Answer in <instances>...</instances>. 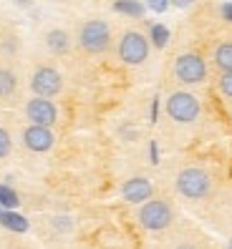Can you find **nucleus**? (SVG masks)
Returning a JSON list of instances; mask_svg holds the SVG:
<instances>
[{
    "instance_id": "1",
    "label": "nucleus",
    "mask_w": 232,
    "mask_h": 249,
    "mask_svg": "<svg viewBox=\"0 0 232 249\" xmlns=\"http://www.w3.org/2000/svg\"><path fill=\"white\" fill-rule=\"evenodd\" d=\"M78 46L86 53H104L111 46V25L101 18H91L78 28Z\"/></svg>"
},
{
    "instance_id": "2",
    "label": "nucleus",
    "mask_w": 232,
    "mask_h": 249,
    "mask_svg": "<svg viewBox=\"0 0 232 249\" xmlns=\"http://www.w3.org/2000/svg\"><path fill=\"white\" fill-rule=\"evenodd\" d=\"M212 189V179L205 169L187 166L177 174V192L187 199H205Z\"/></svg>"
},
{
    "instance_id": "3",
    "label": "nucleus",
    "mask_w": 232,
    "mask_h": 249,
    "mask_svg": "<svg viewBox=\"0 0 232 249\" xmlns=\"http://www.w3.org/2000/svg\"><path fill=\"white\" fill-rule=\"evenodd\" d=\"M172 219H174V209L164 199H149L147 204H141V209H139V224L149 231L167 229L172 224Z\"/></svg>"
},
{
    "instance_id": "4",
    "label": "nucleus",
    "mask_w": 232,
    "mask_h": 249,
    "mask_svg": "<svg viewBox=\"0 0 232 249\" xmlns=\"http://www.w3.org/2000/svg\"><path fill=\"white\" fill-rule=\"evenodd\" d=\"M199 111H202V106H199V98L194 93L177 91L167 98V113L177 124H192L199 116Z\"/></svg>"
},
{
    "instance_id": "5",
    "label": "nucleus",
    "mask_w": 232,
    "mask_h": 249,
    "mask_svg": "<svg viewBox=\"0 0 232 249\" xmlns=\"http://www.w3.org/2000/svg\"><path fill=\"white\" fill-rule=\"evenodd\" d=\"M119 58L126 66H141L149 55V40L139 31H126L119 40Z\"/></svg>"
},
{
    "instance_id": "6",
    "label": "nucleus",
    "mask_w": 232,
    "mask_h": 249,
    "mask_svg": "<svg viewBox=\"0 0 232 249\" xmlns=\"http://www.w3.org/2000/svg\"><path fill=\"white\" fill-rule=\"evenodd\" d=\"M174 76L177 81L187 83V86H194L202 83L207 78V63L199 53H182L177 61H174Z\"/></svg>"
},
{
    "instance_id": "7",
    "label": "nucleus",
    "mask_w": 232,
    "mask_h": 249,
    "mask_svg": "<svg viewBox=\"0 0 232 249\" xmlns=\"http://www.w3.org/2000/svg\"><path fill=\"white\" fill-rule=\"evenodd\" d=\"M31 89L36 93V98H53L61 93L63 89V78H61V73H58L56 68L51 66H40L36 73H33V78H31Z\"/></svg>"
},
{
    "instance_id": "8",
    "label": "nucleus",
    "mask_w": 232,
    "mask_h": 249,
    "mask_svg": "<svg viewBox=\"0 0 232 249\" xmlns=\"http://www.w3.org/2000/svg\"><path fill=\"white\" fill-rule=\"evenodd\" d=\"M25 119L31 121V126L51 128L58 121V108H56L53 101H48V98H31L25 104Z\"/></svg>"
},
{
    "instance_id": "9",
    "label": "nucleus",
    "mask_w": 232,
    "mask_h": 249,
    "mask_svg": "<svg viewBox=\"0 0 232 249\" xmlns=\"http://www.w3.org/2000/svg\"><path fill=\"white\" fill-rule=\"evenodd\" d=\"M23 143L25 149H31L36 154H43V151H51L53 143H56V136L51 128H43V126H28L23 131Z\"/></svg>"
},
{
    "instance_id": "10",
    "label": "nucleus",
    "mask_w": 232,
    "mask_h": 249,
    "mask_svg": "<svg viewBox=\"0 0 232 249\" xmlns=\"http://www.w3.org/2000/svg\"><path fill=\"white\" fill-rule=\"evenodd\" d=\"M152 194H154V186H152L149 179H144V177H132L121 186V196L129 204H147L152 199Z\"/></svg>"
},
{
    "instance_id": "11",
    "label": "nucleus",
    "mask_w": 232,
    "mask_h": 249,
    "mask_svg": "<svg viewBox=\"0 0 232 249\" xmlns=\"http://www.w3.org/2000/svg\"><path fill=\"white\" fill-rule=\"evenodd\" d=\"M46 46H48L51 53L61 55V53H66L71 48V38H68L66 31H61V28H53V31L46 33Z\"/></svg>"
},
{
    "instance_id": "12",
    "label": "nucleus",
    "mask_w": 232,
    "mask_h": 249,
    "mask_svg": "<svg viewBox=\"0 0 232 249\" xmlns=\"http://www.w3.org/2000/svg\"><path fill=\"white\" fill-rule=\"evenodd\" d=\"M0 224L10 231H28V219L20 216L18 212H0Z\"/></svg>"
},
{
    "instance_id": "13",
    "label": "nucleus",
    "mask_w": 232,
    "mask_h": 249,
    "mask_svg": "<svg viewBox=\"0 0 232 249\" xmlns=\"http://www.w3.org/2000/svg\"><path fill=\"white\" fill-rule=\"evenodd\" d=\"M214 66L222 73L232 71V43H220V46L214 48Z\"/></svg>"
},
{
    "instance_id": "14",
    "label": "nucleus",
    "mask_w": 232,
    "mask_h": 249,
    "mask_svg": "<svg viewBox=\"0 0 232 249\" xmlns=\"http://www.w3.org/2000/svg\"><path fill=\"white\" fill-rule=\"evenodd\" d=\"M18 89V76L10 68H0V98H10Z\"/></svg>"
},
{
    "instance_id": "15",
    "label": "nucleus",
    "mask_w": 232,
    "mask_h": 249,
    "mask_svg": "<svg viewBox=\"0 0 232 249\" xmlns=\"http://www.w3.org/2000/svg\"><path fill=\"white\" fill-rule=\"evenodd\" d=\"M114 10L121 13V16H129V18H141L144 10H147V3H139V0H129V3H114Z\"/></svg>"
},
{
    "instance_id": "16",
    "label": "nucleus",
    "mask_w": 232,
    "mask_h": 249,
    "mask_svg": "<svg viewBox=\"0 0 232 249\" xmlns=\"http://www.w3.org/2000/svg\"><path fill=\"white\" fill-rule=\"evenodd\" d=\"M20 204L18 194H16V189L8 186V184H0V207H3L5 212H13Z\"/></svg>"
},
{
    "instance_id": "17",
    "label": "nucleus",
    "mask_w": 232,
    "mask_h": 249,
    "mask_svg": "<svg viewBox=\"0 0 232 249\" xmlns=\"http://www.w3.org/2000/svg\"><path fill=\"white\" fill-rule=\"evenodd\" d=\"M149 38H152V43H154L156 48H164L167 43H169V28L162 25V23H154L152 31H149Z\"/></svg>"
},
{
    "instance_id": "18",
    "label": "nucleus",
    "mask_w": 232,
    "mask_h": 249,
    "mask_svg": "<svg viewBox=\"0 0 232 249\" xmlns=\"http://www.w3.org/2000/svg\"><path fill=\"white\" fill-rule=\"evenodd\" d=\"M10 149H13V139L5 128H0V159H5L10 154Z\"/></svg>"
},
{
    "instance_id": "19",
    "label": "nucleus",
    "mask_w": 232,
    "mask_h": 249,
    "mask_svg": "<svg viewBox=\"0 0 232 249\" xmlns=\"http://www.w3.org/2000/svg\"><path fill=\"white\" fill-rule=\"evenodd\" d=\"M220 91H222V96H227V98H232V71L230 73H222L220 76Z\"/></svg>"
},
{
    "instance_id": "20",
    "label": "nucleus",
    "mask_w": 232,
    "mask_h": 249,
    "mask_svg": "<svg viewBox=\"0 0 232 249\" xmlns=\"http://www.w3.org/2000/svg\"><path fill=\"white\" fill-rule=\"evenodd\" d=\"M147 8L149 10H156V13H164L169 8V3H167V0H152V3H147Z\"/></svg>"
},
{
    "instance_id": "21",
    "label": "nucleus",
    "mask_w": 232,
    "mask_h": 249,
    "mask_svg": "<svg viewBox=\"0 0 232 249\" xmlns=\"http://www.w3.org/2000/svg\"><path fill=\"white\" fill-rule=\"evenodd\" d=\"M53 227L66 231V229H71V219H68V216H56V219H53Z\"/></svg>"
},
{
    "instance_id": "22",
    "label": "nucleus",
    "mask_w": 232,
    "mask_h": 249,
    "mask_svg": "<svg viewBox=\"0 0 232 249\" xmlns=\"http://www.w3.org/2000/svg\"><path fill=\"white\" fill-rule=\"evenodd\" d=\"M220 13H222V18H225L227 23H232V3H222V5H220Z\"/></svg>"
},
{
    "instance_id": "23",
    "label": "nucleus",
    "mask_w": 232,
    "mask_h": 249,
    "mask_svg": "<svg viewBox=\"0 0 232 249\" xmlns=\"http://www.w3.org/2000/svg\"><path fill=\"white\" fill-rule=\"evenodd\" d=\"M152 164H159V151H156V143H152Z\"/></svg>"
},
{
    "instance_id": "24",
    "label": "nucleus",
    "mask_w": 232,
    "mask_h": 249,
    "mask_svg": "<svg viewBox=\"0 0 232 249\" xmlns=\"http://www.w3.org/2000/svg\"><path fill=\"white\" fill-rule=\"evenodd\" d=\"M156 108H159V101H154V104H152V121H156Z\"/></svg>"
},
{
    "instance_id": "25",
    "label": "nucleus",
    "mask_w": 232,
    "mask_h": 249,
    "mask_svg": "<svg viewBox=\"0 0 232 249\" xmlns=\"http://www.w3.org/2000/svg\"><path fill=\"white\" fill-rule=\"evenodd\" d=\"M177 249H199V247H197V244H179Z\"/></svg>"
},
{
    "instance_id": "26",
    "label": "nucleus",
    "mask_w": 232,
    "mask_h": 249,
    "mask_svg": "<svg viewBox=\"0 0 232 249\" xmlns=\"http://www.w3.org/2000/svg\"><path fill=\"white\" fill-rule=\"evenodd\" d=\"M227 249H232V242H230V244H227Z\"/></svg>"
},
{
    "instance_id": "27",
    "label": "nucleus",
    "mask_w": 232,
    "mask_h": 249,
    "mask_svg": "<svg viewBox=\"0 0 232 249\" xmlns=\"http://www.w3.org/2000/svg\"><path fill=\"white\" fill-rule=\"evenodd\" d=\"M0 212H3V207H0Z\"/></svg>"
}]
</instances>
